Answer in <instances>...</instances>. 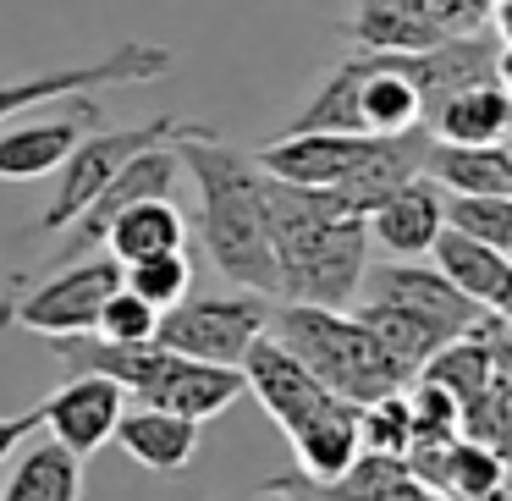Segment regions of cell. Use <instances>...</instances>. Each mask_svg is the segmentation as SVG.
Masks as SVG:
<instances>
[{
	"label": "cell",
	"mask_w": 512,
	"mask_h": 501,
	"mask_svg": "<svg viewBox=\"0 0 512 501\" xmlns=\"http://www.w3.org/2000/svg\"><path fill=\"white\" fill-rule=\"evenodd\" d=\"M347 34H353L358 50H386V56H419V50L457 39L441 17L419 12V6H402V0H358Z\"/></svg>",
	"instance_id": "cell-21"
},
{
	"label": "cell",
	"mask_w": 512,
	"mask_h": 501,
	"mask_svg": "<svg viewBox=\"0 0 512 501\" xmlns=\"http://www.w3.org/2000/svg\"><path fill=\"white\" fill-rule=\"evenodd\" d=\"M408 127H424L413 56L358 50L325 72V83L287 122V133H408Z\"/></svg>",
	"instance_id": "cell-4"
},
{
	"label": "cell",
	"mask_w": 512,
	"mask_h": 501,
	"mask_svg": "<svg viewBox=\"0 0 512 501\" xmlns=\"http://www.w3.org/2000/svg\"><path fill=\"white\" fill-rule=\"evenodd\" d=\"M270 336H276L331 397L353 402V408L386 397V391L413 386V380L386 358V347L358 325V314L314 309V303H281V309H270Z\"/></svg>",
	"instance_id": "cell-3"
},
{
	"label": "cell",
	"mask_w": 512,
	"mask_h": 501,
	"mask_svg": "<svg viewBox=\"0 0 512 501\" xmlns=\"http://www.w3.org/2000/svg\"><path fill=\"white\" fill-rule=\"evenodd\" d=\"M122 287V265L111 254H89L72 259V265H56L45 281H17V298L0 303V331H45V336H83L94 331L105 298Z\"/></svg>",
	"instance_id": "cell-6"
},
{
	"label": "cell",
	"mask_w": 512,
	"mask_h": 501,
	"mask_svg": "<svg viewBox=\"0 0 512 501\" xmlns=\"http://www.w3.org/2000/svg\"><path fill=\"white\" fill-rule=\"evenodd\" d=\"M380 133H281L254 155V166L292 188H336L347 171L375 155Z\"/></svg>",
	"instance_id": "cell-12"
},
{
	"label": "cell",
	"mask_w": 512,
	"mask_h": 501,
	"mask_svg": "<svg viewBox=\"0 0 512 501\" xmlns=\"http://www.w3.org/2000/svg\"><path fill=\"white\" fill-rule=\"evenodd\" d=\"M430 254H435V270H441L468 303H479L485 314H507L512 309V265H507L501 248H485V243H474V237L441 226V237L430 243Z\"/></svg>",
	"instance_id": "cell-18"
},
{
	"label": "cell",
	"mask_w": 512,
	"mask_h": 501,
	"mask_svg": "<svg viewBox=\"0 0 512 501\" xmlns=\"http://www.w3.org/2000/svg\"><path fill=\"white\" fill-rule=\"evenodd\" d=\"M353 298H364V303H391V309L419 314V320L435 325L446 342H452V336H463L474 320H485V309H479V303H468L463 292H457L452 281L441 276V270H435V265H413V259L364 265Z\"/></svg>",
	"instance_id": "cell-10"
},
{
	"label": "cell",
	"mask_w": 512,
	"mask_h": 501,
	"mask_svg": "<svg viewBox=\"0 0 512 501\" xmlns=\"http://www.w3.org/2000/svg\"><path fill=\"white\" fill-rule=\"evenodd\" d=\"M287 441H292V457H298L292 474H303V479L342 474V468L358 457V408H353V402H342V408H331L325 419L303 424L298 435H287Z\"/></svg>",
	"instance_id": "cell-25"
},
{
	"label": "cell",
	"mask_w": 512,
	"mask_h": 501,
	"mask_svg": "<svg viewBox=\"0 0 512 501\" xmlns=\"http://www.w3.org/2000/svg\"><path fill=\"white\" fill-rule=\"evenodd\" d=\"M270 501H292V496H270Z\"/></svg>",
	"instance_id": "cell-34"
},
{
	"label": "cell",
	"mask_w": 512,
	"mask_h": 501,
	"mask_svg": "<svg viewBox=\"0 0 512 501\" xmlns=\"http://www.w3.org/2000/svg\"><path fill=\"white\" fill-rule=\"evenodd\" d=\"M408 474L435 501H507V452H490L479 441H446L408 452Z\"/></svg>",
	"instance_id": "cell-15"
},
{
	"label": "cell",
	"mask_w": 512,
	"mask_h": 501,
	"mask_svg": "<svg viewBox=\"0 0 512 501\" xmlns=\"http://www.w3.org/2000/svg\"><path fill=\"white\" fill-rule=\"evenodd\" d=\"M457 6H463V12H474L485 28H501V23H507V0H457Z\"/></svg>",
	"instance_id": "cell-33"
},
{
	"label": "cell",
	"mask_w": 512,
	"mask_h": 501,
	"mask_svg": "<svg viewBox=\"0 0 512 501\" xmlns=\"http://www.w3.org/2000/svg\"><path fill=\"white\" fill-rule=\"evenodd\" d=\"M237 369H243V391H254V397L265 402V413L281 424V435H298L303 424H314L331 408H342V397H331L270 331L248 347Z\"/></svg>",
	"instance_id": "cell-11"
},
{
	"label": "cell",
	"mask_w": 512,
	"mask_h": 501,
	"mask_svg": "<svg viewBox=\"0 0 512 501\" xmlns=\"http://www.w3.org/2000/svg\"><path fill=\"white\" fill-rule=\"evenodd\" d=\"M364 226H369V243H380V254H391V259L430 254V243L441 237V188L430 177L402 182L397 193H386L364 215Z\"/></svg>",
	"instance_id": "cell-17"
},
{
	"label": "cell",
	"mask_w": 512,
	"mask_h": 501,
	"mask_svg": "<svg viewBox=\"0 0 512 501\" xmlns=\"http://www.w3.org/2000/svg\"><path fill=\"white\" fill-rule=\"evenodd\" d=\"M270 496H292V501H435L419 479L408 474V457H380V452H358L342 474L331 479H303V474H276Z\"/></svg>",
	"instance_id": "cell-13"
},
{
	"label": "cell",
	"mask_w": 512,
	"mask_h": 501,
	"mask_svg": "<svg viewBox=\"0 0 512 501\" xmlns=\"http://www.w3.org/2000/svg\"><path fill=\"white\" fill-rule=\"evenodd\" d=\"M177 177H182V160H177V149H171V144H155V149H144V155H133L100 193H94L89 204H83V215L67 226V243L50 254L45 270L72 265V259H89L94 248L105 243V226H111L127 204H138V199H171Z\"/></svg>",
	"instance_id": "cell-8"
},
{
	"label": "cell",
	"mask_w": 512,
	"mask_h": 501,
	"mask_svg": "<svg viewBox=\"0 0 512 501\" xmlns=\"http://www.w3.org/2000/svg\"><path fill=\"white\" fill-rule=\"evenodd\" d=\"M424 127H430L435 144H501L507 127H512L507 78H479V83H468V89L446 94Z\"/></svg>",
	"instance_id": "cell-19"
},
{
	"label": "cell",
	"mask_w": 512,
	"mask_h": 501,
	"mask_svg": "<svg viewBox=\"0 0 512 501\" xmlns=\"http://www.w3.org/2000/svg\"><path fill=\"white\" fill-rule=\"evenodd\" d=\"M171 50L166 45H144V39H127L111 56L89 61V67H61V72H28L17 83H0V122L6 116H28L34 105H56L72 94L94 89V83H155L166 78Z\"/></svg>",
	"instance_id": "cell-9"
},
{
	"label": "cell",
	"mask_w": 512,
	"mask_h": 501,
	"mask_svg": "<svg viewBox=\"0 0 512 501\" xmlns=\"http://www.w3.org/2000/svg\"><path fill=\"white\" fill-rule=\"evenodd\" d=\"M265 237L276 292L314 309H347L375 248L364 215H347L325 188H292L276 177H265Z\"/></svg>",
	"instance_id": "cell-1"
},
{
	"label": "cell",
	"mask_w": 512,
	"mask_h": 501,
	"mask_svg": "<svg viewBox=\"0 0 512 501\" xmlns=\"http://www.w3.org/2000/svg\"><path fill=\"white\" fill-rule=\"evenodd\" d=\"M270 331V303L259 292H221V298H193L182 292L171 309H160L155 342L199 364H226L237 369L243 353Z\"/></svg>",
	"instance_id": "cell-7"
},
{
	"label": "cell",
	"mask_w": 512,
	"mask_h": 501,
	"mask_svg": "<svg viewBox=\"0 0 512 501\" xmlns=\"http://www.w3.org/2000/svg\"><path fill=\"white\" fill-rule=\"evenodd\" d=\"M188 243V221L171 199H138L105 226V254L116 265H133V259H149V254H166V248H182Z\"/></svg>",
	"instance_id": "cell-23"
},
{
	"label": "cell",
	"mask_w": 512,
	"mask_h": 501,
	"mask_svg": "<svg viewBox=\"0 0 512 501\" xmlns=\"http://www.w3.org/2000/svg\"><path fill=\"white\" fill-rule=\"evenodd\" d=\"M39 430V408H28V413H12V419H0V463L17 452V446L28 441V435Z\"/></svg>",
	"instance_id": "cell-32"
},
{
	"label": "cell",
	"mask_w": 512,
	"mask_h": 501,
	"mask_svg": "<svg viewBox=\"0 0 512 501\" xmlns=\"http://www.w3.org/2000/svg\"><path fill=\"white\" fill-rule=\"evenodd\" d=\"M111 435L122 441V452L133 463H144L149 474H166V479H177L193 463V452H199V424L166 408H133V413L122 408Z\"/></svg>",
	"instance_id": "cell-20"
},
{
	"label": "cell",
	"mask_w": 512,
	"mask_h": 501,
	"mask_svg": "<svg viewBox=\"0 0 512 501\" xmlns=\"http://www.w3.org/2000/svg\"><path fill=\"white\" fill-rule=\"evenodd\" d=\"M182 171L199 182V232L210 248L215 270L243 292H276V265H270V237H265V171L254 155L221 144L215 127H199L182 144H171Z\"/></svg>",
	"instance_id": "cell-2"
},
{
	"label": "cell",
	"mask_w": 512,
	"mask_h": 501,
	"mask_svg": "<svg viewBox=\"0 0 512 501\" xmlns=\"http://www.w3.org/2000/svg\"><path fill=\"white\" fill-rule=\"evenodd\" d=\"M127 391L105 375H72L56 397L39 402V424L50 430V441L67 446L72 457H89L111 441L116 419H122Z\"/></svg>",
	"instance_id": "cell-14"
},
{
	"label": "cell",
	"mask_w": 512,
	"mask_h": 501,
	"mask_svg": "<svg viewBox=\"0 0 512 501\" xmlns=\"http://www.w3.org/2000/svg\"><path fill=\"white\" fill-rule=\"evenodd\" d=\"M424 177L441 193H485L512 199V155L507 144H430Z\"/></svg>",
	"instance_id": "cell-22"
},
{
	"label": "cell",
	"mask_w": 512,
	"mask_h": 501,
	"mask_svg": "<svg viewBox=\"0 0 512 501\" xmlns=\"http://www.w3.org/2000/svg\"><path fill=\"white\" fill-rule=\"evenodd\" d=\"M83 127H105V111L83 94H72V111H56L45 122H28L0 133V182H28V177H50L67 160V149L83 138Z\"/></svg>",
	"instance_id": "cell-16"
},
{
	"label": "cell",
	"mask_w": 512,
	"mask_h": 501,
	"mask_svg": "<svg viewBox=\"0 0 512 501\" xmlns=\"http://www.w3.org/2000/svg\"><path fill=\"white\" fill-rule=\"evenodd\" d=\"M358 452L408 457V397L402 391H386L358 408Z\"/></svg>",
	"instance_id": "cell-29"
},
{
	"label": "cell",
	"mask_w": 512,
	"mask_h": 501,
	"mask_svg": "<svg viewBox=\"0 0 512 501\" xmlns=\"http://www.w3.org/2000/svg\"><path fill=\"white\" fill-rule=\"evenodd\" d=\"M408 452H424V446H446L457 441V402L446 397L430 380H413L408 391Z\"/></svg>",
	"instance_id": "cell-28"
},
{
	"label": "cell",
	"mask_w": 512,
	"mask_h": 501,
	"mask_svg": "<svg viewBox=\"0 0 512 501\" xmlns=\"http://www.w3.org/2000/svg\"><path fill=\"white\" fill-rule=\"evenodd\" d=\"M122 287L138 292L149 309H171V303L193 287V265H188V254H182V248H166V254L133 259V265L122 270Z\"/></svg>",
	"instance_id": "cell-27"
},
{
	"label": "cell",
	"mask_w": 512,
	"mask_h": 501,
	"mask_svg": "<svg viewBox=\"0 0 512 501\" xmlns=\"http://www.w3.org/2000/svg\"><path fill=\"white\" fill-rule=\"evenodd\" d=\"M441 226L474 237L485 248H512V199H485V193H441Z\"/></svg>",
	"instance_id": "cell-26"
},
{
	"label": "cell",
	"mask_w": 512,
	"mask_h": 501,
	"mask_svg": "<svg viewBox=\"0 0 512 501\" xmlns=\"http://www.w3.org/2000/svg\"><path fill=\"white\" fill-rule=\"evenodd\" d=\"M155 320H160V309H149L138 292L116 287L111 298H105L100 320H94V336H105V342H149V336H155Z\"/></svg>",
	"instance_id": "cell-30"
},
{
	"label": "cell",
	"mask_w": 512,
	"mask_h": 501,
	"mask_svg": "<svg viewBox=\"0 0 512 501\" xmlns=\"http://www.w3.org/2000/svg\"><path fill=\"white\" fill-rule=\"evenodd\" d=\"M402 6H419V12L441 17V23L452 28V34H474V28H485V23H479V17H474V12H463L457 0H402Z\"/></svg>",
	"instance_id": "cell-31"
},
{
	"label": "cell",
	"mask_w": 512,
	"mask_h": 501,
	"mask_svg": "<svg viewBox=\"0 0 512 501\" xmlns=\"http://www.w3.org/2000/svg\"><path fill=\"white\" fill-rule=\"evenodd\" d=\"M204 122H188V116H149V122H133V127H89V138L67 149V160L56 166V193L50 204L39 210V232H67L72 221L83 215V204L116 177L133 155L155 144H182L188 133H199Z\"/></svg>",
	"instance_id": "cell-5"
},
{
	"label": "cell",
	"mask_w": 512,
	"mask_h": 501,
	"mask_svg": "<svg viewBox=\"0 0 512 501\" xmlns=\"http://www.w3.org/2000/svg\"><path fill=\"white\" fill-rule=\"evenodd\" d=\"M0 501H83V457L56 441H34L17 457Z\"/></svg>",
	"instance_id": "cell-24"
}]
</instances>
